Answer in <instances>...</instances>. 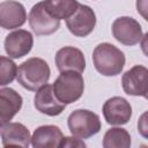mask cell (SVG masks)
<instances>
[{"instance_id": "obj_1", "label": "cell", "mask_w": 148, "mask_h": 148, "mask_svg": "<svg viewBox=\"0 0 148 148\" xmlns=\"http://www.w3.org/2000/svg\"><path fill=\"white\" fill-rule=\"evenodd\" d=\"M51 71L49 64L42 58H29L18 66L17 82L30 91H37L47 84Z\"/></svg>"}, {"instance_id": "obj_2", "label": "cell", "mask_w": 148, "mask_h": 148, "mask_svg": "<svg viewBox=\"0 0 148 148\" xmlns=\"http://www.w3.org/2000/svg\"><path fill=\"white\" fill-rule=\"evenodd\" d=\"M125 54L110 43L98 44L92 52V61L96 71L104 76H116L123 72Z\"/></svg>"}, {"instance_id": "obj_3", "label": "cell", "mask_w": 148, "mask_h": 148, "mask_svg": "<svg viewBox=\"0 0 148 148\" xmlns=\"http://www.w3.org/2000/svg\"><path fill=\"white\" fill-rule=\"evenodd\" d=\"M57 98L64 104H72L81 98L84 90V81L81 73L75 71L61 72L53 83Z\"/></svg>"}, {"instance_id": "obj_4", "label": "cell", "mask_w": 148, "mask_h": 148, "mask_svg": "<svg viewBox=\"0 0 148 148\" xmlns=\"http://www.w3.org/2000/svg\"><path fill=\"white\" fill-rule=\"evenodd\" d=\"M72 135L80 139H88L101 131V119L98 114L89 110H75L67 119Z\"/></svg>"}, {"instance_id": "obj_5", "label": "cell", "mask_w": 148, "mask_h": 148, "mask_svg": "<svg viewBox=\"0 0 148 148\" xmlns=\"http://www.w3.org/2000/svg\"><path fill=\"white\" fill-rule=\"evenodd\" d=\"M29 24L32 31L38 35H52L60 27V20L53 16L46 7L45 0L32 6L29 13Z\"/></svg>"}, {"instance_id": "obj_6", "label": "cell", "mask_w": 148, "mask_h": 148, "mask_svg": "<svg viewBox=\"0 0 148 148\" xmlns=\"http://www.w3.org/2000/svg\"><path fill=\"white\" fill-rule=\"evenodd\" d=\"M112 35L120 44L126 46L138 44L143 36L140 23L130 16H120L113 21Z\"/></svg>"}, {"instance_id": "obj_7", "label": "cell", "mask_w": 148, "mask_h": 148, "mask_svg": "<svg viewBox=\"0 0 148 148\" xmlns=\"http://www.w3.org/2000/svg\"><path fill=\"white\" fill-rule=\"evenodd\" d=\"M66 25L74 36L86 37L94 30L96 25L95 12L89 6L80 3L76 12L66 20Z\"/></svg>"}, {"instance_id": "obj_8", "label": "cell", "mask_w": 148, "mask_h": 148, "mask_svg": "<svg viewBox=\"0 0 148 148\" xmlns=\"http://www.w3.org/2000/svg\"><path fill=\"white\" fill-rule=\"evenodd\" d=\"M121 86L131 96H146L148 94V68L135 65L123 74Z\"/></svg>"}, {"instance_id": "obj_9", "label": "cell", "mask_w": 148, "mask_h": 148, "mask_svg": "<svg viewBox=\"0 0 148 148\" xmlns=\"http://www.w3.org/2000/svg\"><path fill=\"white\" fill-rule=\"evenodd\" d=\"M103 116L110 125H125L132 117V106L124 97L114 96L103 105Z\"/></svg>"}, {"instance_id": "obj_10", "label": "cell", "mask_w": 148, "mask_h": 148, "mask_svg": "<svg viewBox=\"0 0 148 148\" xmlns=\"http://www.w3.org/2000/svg\"><path fill=\"white\" fill-rule=\"evenodd\" d=\"M34 45L32 34L24 29H18L6 36L5 51L9 58L18 59L27 56Z\"/></svg>"}, {"instance_id": "obj_11", "label": "cell", "mask_w": 148, "mask_h": 148, "mask_svg": "<svg viewBox=\"0 0 148 148\" xmlns=\"http://www.w3.org/2000/svg\"><path fill=\"white\" fill-rule=\"evenodd\" d=\"M34 104L37 111L50 117L59 116L66 108V104L60 102L53 90V84H45L37 90Z\"/></svg>"}, {"instance_id": "obj_12", "label": "cell", "mask_w": 148, "mask_h": 148, "mask_svg": "<svg viewBox=\"0 0 148 148\" xmlns=\"http://www.w3.org/2000/svg\"><path fill=\"white\" fill-rule=\"evenodd\" d=\"M54 62L60 73L67 71H75L82 73L86 68V58L83 52L74 46L61 47L56 53Z\"/></svg>"}, {"instance_id": "obj_13", "label": "cell", "mask_w": 148, "mask_h": 148, "mask_svg": "<svg viewBox=\"0 0 148 148\" xmlns=\"http://www.w3.org/2000/svg\"><path fill=\"white\" fill-rule=\"evenodd\" d=\"M27 21L24 6L15 0H5L0 3V24L3 29H16Z\"/></svg>"}, {"instance_id": "obj_14", "label": "cell", "mask_w": 148, "mask_h": 148, "mask_svg": "<svg viewBox=\"0 0 148 148\" xmlns=\"http://www.w3.org/2000/svg\"><path fill=\"white\" fill-rule=\"evenodd\" d=\"M23 104L22 96L12 88L0 89V125L3 126L13 119L21 110Z\"/></svg>"}, {"instance_id": "obj_15", "label": "cell", "mask_w": 148, "mask_h": 148, "mask_svg": "<svg viewBox=\"0 0 148 148\" xmlns=\"http://www.w3.org/2000/svg\"><path fill=\"white\" fill-rule=\"evenodd\" d=\"M0 133L3 147L18 146L27 148L31 142L29 130L21 123H8L1 126Z\"/></svg>"}, {"instance_id": "obj_16", "label": "cell", "mask_w": 148, "mask_h": 148, "mask_svg": "<svg viewBox=\"0 0 148 148\" xmlns=\"http://www.w3.org/2000/svg\"><path fill=\"white\" fill-rule=\"evenodd\" d=\"M64 135L61 130L54 125H43L35 130L31 136V145L35 148H57Z\"/></svg>"}, {"instance_id": "obj_17", "label": "cell", "mask_w": 148, "mask_h": 148, "mask_svg": "<svg viewBox=\"0 0 148 148\" xmlns=\"http://www.w3.org/2000/svg\"><path fill=\"white\" fill-rule=\"evenodd\" d=\"M104 148H130L131 135L121 127H112L106 131L103 138Z\"/></svg>"}, {"instance_id": "obj_18", "label": "cell", "mask_w": 148, "mask_h": 148, "mask_svg": "<svg viewBox=\"0 0 148 148\" xmlns=\"http://www.w3.org/2000/svg\"><path fill=\"white\" fill-rule=\"evenodd\" d=\"M50 13L59 20H67L77 9L79 2L76 0H45Z\"/></svg>"}, {"instance_id": "obj_19", "label": "cell", "mask_w": 148, "mask_h": 148, "mask_svg": "<svg viewBox=\"0 0 148 148\" xmlns=\"http://www.w3.org/2000/svg\"><path fill=\"white\" fill-rule=\"evenodd\" d=\"M18 68L16 64L5 56L0 57V86L5 87L14 81L15 77H17Z\"/></svg>"}, {"instance_id": "obj_20", "label": "cell", "mask_w": 148, "mask_h": 148, "mask_svg": "<svg viewBox=\"0 0 148 148\" xmlns=\"http://www.w3.org/2000/svg\"><path fill=\"white\" fill-rule=\"evenodd\" d=\"M138 132L139 134L148 140V111H145L138 120Z\"/></svg>"}, {"instance_id": "obj_21", "label": "cell", "mask_w": 148, "mask_h": 148, "mask_svg": "<svg viewBox=\"0 0 148 148\" xmlns=\"http://www.w3.org/2000/svg\"><path fill=\"white\" fill-rule=\"evenodd\" d=\"M60 147H86V143L77 136H65L60 142Z\"/></svg>"}, {"instance_id": "obj_22", "label": "cell", "mask_w": 148, "mask_h": 148, "mask_svg": "<svg viewBox=\"0 0 148 148\" xmlns=\"http://www.w3.org/2000/svg\"><path fill=\"white\" fill-rule=\"evenodd\" d=\"M136 10L146 21H148V0H136Z\"/></svg>"}, {"instance_id": "obj_23", "label": "cell", "mask_w": 148, "mask_h": 148, "mask_svg": "<svg viewBox=\"0 0 148 148\" xmlns=\"http://www.w3.org/2000/svg\"><path fill=\"white\" fill-rule=\"evenodd\" d=\"M141 50H142V52L145 53V56H147L148 57V31L142 36V38H141Z\"/></svg>"}, {"instance_id": "obj_24", "label": "cell", "mask_w": 148, "mask_h": 148, "mask_svg": "<svg viewBox=\"0 0 148 148\" xmlns=\"http://www.w3.org/2000/svg\"><path fill=\"white\" fill-rule=\"evenodd\" d=\"M145 98H146V99H148V94H147V95L145 96Z\"/></svg>"}]
</instances>
